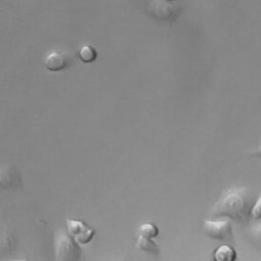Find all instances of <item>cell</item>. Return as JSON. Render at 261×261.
Segmentation results:
<instances>
[{
  "mask_svg": "<svg viewBox=\"0 0 261 261\" xmlns=\"http://www.w3.org/2000/svg\"><path fill=\"white\" fill-rule=\"evenodd\" d=\"M252 200L253 198L247 188L228 189L212 206L210 215L212 218L227 217L238 221H246L250 216Z\"/></svg>",
  "mask_w": 261,
  "mask_h": 261,
  "instance_id": "1",
  "label": "cell"
},
{
  "mask_svg": "<svg viewBox=\"0 0 261 261\" xmlns=\"http://www.w3.org/2000/svg\"><path fill=\"white\" fill-rule=\"evenodd\" d=\"M54 253L56 261H79L81 250L68 233L59 232L54 241Z\"/></svg>",
  "mask_w": 261,
  "mask_h": 261,
  "instance_id": "2",
  "label": "cell"
},
{
  "mask_svg": "<svg viewBox=\"0 0 261 261\" xmlns=\"http://www.w3.org/2000/svg\"><path fill=\"white\" fill-rule=\"evenodd\" d=\"M66 230L72 240L79 245L90 243L96 234V229L82 220L66 218Z\"/></svg>",
  "mask_w": 261,
  "mask_h": 261,
  "instance_id": "3",
  "label": "cell"
},
{
  "mask_svg": "<svg viewBox=\"0 0 261 261\" xmlns=\"http://www.w3.org/2000/svg\"><path fill=\"white\" fill-rule=\"evenodd\" d=\"M204 232L215 240H226L232 236L231 223L228 218H212L203 222Z\"/></svg>",
  "mask_w": 261,
  "mask_h": 261,
  "instance_id": "4",
  "label": "cell"
},
{
  "mask_svg": "<svg viewBox=\"0 0 261 261\" xmlns=\"http://www.w3.org/2000/svg\"><path fill=\"white\" fill-rule=\"evenodd\" d=\"M21 181V176L16 167L11 165L0 166V190H12Z\"/></svg>",
  "mask_w": 261,
  "mask_h": 261,
  "instance_id": "5",
  "label": "cell"
},
{
  "mask_svg": "<svg viewBox=\"0 0 261 261\" xmlns=\"http://www.w3.org/2000/svg\"><path fill=\"white\" fill-rule=\"evenodd\" d=\"M43 63L50 71H59L66 67L67 57L60 51H51L44 57Z\"/></svg>",
  "mask_w": 261,
  "mask_h": 261,
  "instance_id": "6",
  "label": "cell"
},
{
  "mask_svg": "<svg viewBox=\"0 0 261 261\" xmlns=\"http://www.w3.org/2000/svg\"><path fill=\"white\" fill-rule=\"evenodd\" d=\"M212 258L213 261H236L237 252L228 245H221L215 249Z\"/></svg>",
  "mask_w": 261,
  "mask_h": 261,
  "instance_id": "7",
  "label": "cell"
},
{
  "mask_svg": "<svg viewBox=\"0 0 261 261\" xmlns=\"http://www.w3.org/2000/svg\"><path fill=\"white\" fill-rule=\"evenodd\" d=\"M136 246L140 250L152 254V255H158L160 251V247L156 242L153 241V239H149L143 236H138L136 239Z\"/></svg>",
  "mask_w": 261,
  "mask_h": 261,
  "instance_id": "8",
  "label": "cell"
},
{
  "mask_svg": "<svg viewBox=\"0 0 261 261\" xmlns=\"http://www.w3.org/2000/svg\"><path fill=\"white\" fill-rule=\"evenodd\" d=\"M151 9L153 10L156 17H160V18H164V19L170 17L174 12L173 6H171L170 4H168L162 0H155Z\"/></svg>",
  "mask_w": 261,
  "mask_h": 261,
  "instance_id": "9",
  "label": "cell"
},
{
  "mask_svg": "<svg viewBox=\"0 0 261 261\" xmlns=\"http://www.w3.org/2000/svg\"><path fill=\"white\" fill-rule=\"evenodd\" d=\"M77 55L79 58L85 62V63H91L93 61L96 60L97 58V51L96 49L89 44L83 45L82 47H80L79 51H77Z\"/></svg>",
  "mask_w": 261,
  "mask_h": 261,
  "instance_id": "10",
  "label": "cell"
},
{
  "mask_svg": "<svg viewBox=\"0 0 261 261\" xmlns=\"http://www.w3.org/2000/svg\"><path fill=\"white\" fill-rule=\"evenodd\" d=\"M137 234L143 236V237H146L149 239H154L159 234V229L154 223L145 222L139 226Z\"/></svg>",
  "mask_w": 261,
  "mask_h": 261,
  "instance_id": "11",
  "label": "cell"
},
{
  "mask_svg": "<svg viewBox=\"0 0 261 261\" xmlns=\"http://www.w3.org/2000/svg\"><path fill=\"white\" fill-rule=\"evenodd\" d=\"M14 248V240L9 234L0 236V254L9 253Z\"/></svg>",
  "mask_w": 261,
  "mask_h": 261,
  "instance_id": "12",
  "label": "cell"
},
{
  "mask_svg": "<svg viewBox=\"0 0 261 261\" xmlns=\"http://www.w3.org/2000/svg\"><path fill=\"white\" fill-rule=\"evenodd\" d=\"M261 214V197L259 196L255 203H253L251 209H250V215H252L254 218L259 219Z\"/></svg>",
  "mask_w": 261,
  "mask_h": 261,
  "instance_id": "13",
  "label": "cell"
},
{
  "mask_svg": "<svg viewBox=\"0 0 261 261\" xmlns=\"http://www.w3.org/2000/svg\"><path fill=\"white\" fill-rule=\"evenodd\" d=\"M9 261H33V260H29V259H12V260H9Z\"/></svg>",
  "mask_w": 261,
  "mask_h": 261,
  "instance_id": "14",
  "label": "cell"
},
{
  "mask_svg": "<svg viewBox=\"0 0 261 261\" xmlns=\"http://www.w3.org/2000/svg\"><path fill=\"white\" fill-rule=\"evenodd\" d=\"M167 1H173V0H167Z\"/></svg>",
  "mask_w": 261,
  "mask_h": 261,
  "instance_id": "15",
  "label": "cell"
}]
</instances>
